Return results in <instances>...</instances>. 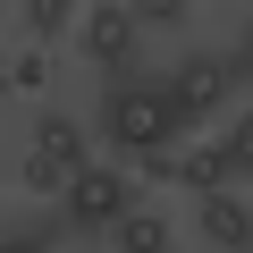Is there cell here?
<instances>
[{
	"instance_id": "9a60e30c",
	"label": "cell",
	"mask_w": 253,
	"mask_h": 253,
	"mask_svg": "<svg viewBox=\"0 0 253 253\" xmlns=\"http://www.w3.org/2000/svg\"><path fill=\"white\" fill-rule=\"evenodd\" d=\"M228 68H236V84H245V101H253V9H245L236 34H228Z\"/></svg>"
},
{
	"instance_id": "7a4b0ae2",
	"label": "cell",
	"mask_w": 253,
	"mask_h": 253,
	"mask_svg": "<svg viewBox=\"0 0 253 253\" xmlns=\"http://www.w3.org/2000/svg\"><path fill=\"white\" fill-rule=\"evenodd\" d=\"M126 211H135V169H118V161H84L68 177V194L51 203L59 236H76V245H110V228Z\"/></svg>"
},
{
	"instance_id": "5b68a950",
	"label": "cell",
	"mask_w": 253,
	"mask_h": 253,
	"mask_svg": "<svg viewBox=\"0 0 253 253\" xmlns=\"http://www.w3.org/2000/svg\"><path fill=\"white\" fill-rule=\"evenodd\" d=\"M26 152H34V161H51V169H68V177H76V169H84V161H93V135H84V118H68V110H51V101H42V110H34V118H26Z\"/></svg>"
},
{
	"instance_id": "30bf717a",
	"label": "cell",
	"mask_w": 253,
	"mask_h": 253,
	"mask_svg": "<svg viewBox=\"0 0 253 253\" xmlns=\"http://www.w3.org/2000/svg\"><path fill=\"white\" fill-rule=\"evenodd\" d=\"M219 152H228V169L253 186V101H236V110H228V126H219Z\"/></svg>"
},
{
	"instance_id": "e0dca14e",
	"label": "cell",
	"mask_w": 253,
	"mask_h": 253,
	"mask_svg": "<svg viewBox=\"0 0 253 253\" xmlns=\"http://www.w3.org/2000/svg\"><path fill=\"white\" fill-rule=\"evenodd\" d=\"M0 101H9V76H0Z\"/></svg>"
},
{
	"instance_id": "277c9868",
	"label": "cell",
	"mask_w": 253,
	"mask_h": 253,
	"mask_svg": "<svg viewBox=\"0 0 253 253\" xmlns=\"http://www.w3.org/2000/svg\"><path fill=\"white\" fill-rule=\"evenodd\" d=\"M76 59L101 76V84H126L144 76V26L126 0H93V9H76Z\"/></svg>"
},
{
	"instance_id": "4fadbf2b",
	"label": "cell",
	"mask_w": 253,
	"mask_h": 253,
	"mask_svg": "<svg viewBox=\"0 0 253 253\" xmlns=\"http://www.w3.org/2000/svg\"><path fill=\"white\" fill-rule=\"evenodd\" d=\"M17 186H26V194H42V203H59V194H68V169H51V161L17 152Z\"/></svg>"
},
{
	"instance_id": "5bb4252c",
	"label": "cell",
	"mask_w": 253,
	"mask_h": 253,
	"mask_svg": "<svg viewBox=\"0 0 253 253\" xmlns=\"http://www.w3.org/2000/svg\"><path fill=\"white\" fill-rule=\"evenodd\" d=\"M0 76H9V93H42L51 84V59L42 51H17V59H0Z\"/></svg>"
},
{
	"instance_id": "3957f363",
	"label": "cell",
	"mask_w": 253,
	"mask_h": 253,
	"mask_svg": "<svg viewBox=\"0 0 253 253\" xmlns=\"http://www.w3.org/2000/svg\"><path fill=\"white\" fill-rule=\"evenodd\" d=\"M161 93H169L177 126H203V118H219V110H236V101H245V84H236L228 51H203V42H186V51L161 68Z\"/></svg>"
},
{
	"instance_id": "ba28073f",
	"label": "cell",
	"mask_w": 253,
	"mask_h": 253,
	"mask_svg": "<svg viewBox=\"0 0 253 253\" xmlns=\"http://www.w3.org/2000/svg\"><path fill=\"white\" fill-rule=\"evenodd\" d=\"M177 186L203 203V194H228L236 186V169H228V152H219V135L211 144H177Z\"/></svg>"
},
{
	"instance_id": "52a82bcc",
	"label": "cell",
	"mask_w": 253,
	"mask_h": 253,
	"mask_svg": "<svg viewBox=\"0 0 253 253\" xmlns=\"http://www.w3.org/2000/svg\"><path fill=\"white\" fill-rule=\"evenodd\" d=\"M101 253H177V219L169 211H152V203H135L118 228H110V245Z\"/></svg>"
},
{
	"instance_id": "9c48e42d",
	"label": "cell",
	"mask_w": 253,
	"mask_h": 253,
	"mask_svg": "<svg viewBox=\"0 0 253 253\" xmlns=\"http://www.w3.org/2000/svg\"><path fill=\"white\" fill-rule=\"evenodd\" d=\"M17 26H26V42H34V51L76 42V9H68V0H26V9H17Z\"/></svg>"
},
{
	"instance_id": "7c38bea8",
	"label": "cell",
	"mask_w": 253,
	"mask_h": 253,
	"mask_svg": "<svg viewBox=\"0 0 253 253\" xmlns=\"http://www.w3.org/2000/svg\"><path fill=\"white\" fill-rule=\"evenodd\" d=\"M0 253H59V219H17V228H0Z\"/></svg>"
},
{
	"instance_id": "2e32d148",
	"label": "cell",
	"mask_w": 253,
	"mask_h": 253,
	"mask_svg": "<svg viewBox=\"0 0 253 253\" xmlns=\"http://www.w3.org/2000/svg\"><path fill=\"white\" fill-rule=\"evenodd\" d=\"M68 253H101V245H68Z\"/></svg>"
},
{
	"instance_id": "8fae6325",
	"label": "cell",
	"mask_w": 253,
	"mask_h": 253,
	"mask_svg": "<svg viewBox=\"0 0 253 253\" xmlns=\"http://www.w3.org/2000/svg\"><path fill=\"white\" fill-rule=\"evenodd\" d=\"M126 9H135V26L144 34H186L203 9H194V0H126Z\"/></svg>"
},
{
	"instance_id": "8992f818",
	"label": "cell",
	"mask_w": 253,
	"mask_h": 253,
	"mask_svg": "<svg viewBox=\"0 0 253 253\" xmlns=\"http://www.w3.org/2000/svg\"><path fill=\"white\" fill-rule=\"evenodd\" d=\"M194 228H203V245L211 253H253V194H203L194 203Z\"/></svg>"
},
{
	"instance_id": "6da1fadb",
	"label": "cell",
	"mask_w": 253,
	"mask_h": 253,
	"mask_svg": "<svg viewBox=\"0 0 253 253\" xmlns=\"http://www.w3.org/2000/svg\"><path fill=\"white\" fill-rule=\"evenodd\" d=\"M93 135H101V152L126 169V161L177 152V144H186V126H177L161 76H126V84H101V101H93Z\"/></svg>"
}]
</instances>
